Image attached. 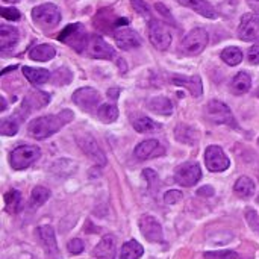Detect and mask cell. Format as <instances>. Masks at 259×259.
Masks as SVG:
<instances>
[{"label": "cell", "mask_w": 259, "mask_h": 259, "mask_svg": "<svg viewBox=\"0 0 259 259\" xmlns=\"http://www.w3.org/2000/svg\"><path fill=\"white\" fill-rule=\"evenodd\" d=\"M114 38L121 50H132L141 46V36L131 27H118L114 30Z\"/></svg>", "instance_id": "cell-15"}, {"label": "cell", "mask_w": 259, "mask_h": 259, "mask_svg": "<svg viewBox=\"0 0 259 259\" xmlns=\"http://www.w3.org/2000/svg\"><path fill=\"white\" fill-rule=\"evenodd\" d=\"M0 103H2L0 111H5V109H6V100H5V97H0Z\"/></svg>", "instance_id": "cell-47"}, {"label": "cell", "mask_w": 259, "mask_h": 259, "mask_svg": "<svg viewBox=\"0 0 259 259\" xmlns=\"http://www.w3.org/2000/svg\"><path fill=\"white\" fill-rule=\"evenodd\" d=\"M171 82L178 87L187 88L193 97H200L203 93V85H202V79L200 76H173Z\"/></svg>", "instance_id": "cell-19"}, {"label": "cell", "mask_w": 259, "mask_h": 259, "mask_svg": "<svg viewBox=\"0 0 259 259\" xmlns=\"http://www.w3.org/2000/svg\"><path fill=\"white\" fill-rule=\"evenodd\" d=\"M181 200H182V193L178 191V190H171V191L165 193V196H164V202L167 205H175V203H178Z\"/></svg>", "instance_id": "cell-39"}, {"label": "cell", "mask_w": 259, "mask_h": 259, "mask_svg": "<svg viewBox=\"0 0 259 259\" xmlns=\"http://www.w3.org/2000/svg\"><path fill=\"white\" fill-rule=\"evenodd\" d=\"M197 193H199L200 196H208V197H211V196L214 194V188H212V187H203V188H200Z\"/></svg>", "instance_id": "cell-44"}, {"label": "cell", "mask_w": 259, "mask_h": 259, "mask_svg": "<svg viewBox=\"0 0 259 259\" xmlns=\"http://www.w3.org/2000/svg\"><path fill=\"white\" fill-rule=\"evenodd\" d=\"M247 58L250 64H259V46H253L249 49Z\"/></svg>", "instance_id": "cell-42"}, {"label": "cell", "mask_w": 259, "mask_h": 259, "mask_svg": "<svg viewBox=\"0 0 259 259\" xmlns=\"http://www.w3.org/2000/svg\"><path fill=\"white\" fill-rule=\"evenodd\" d=\"M149 38H150V42L153 44V47L161 52L167 50L171 44V32H170L168 26H165L162 21H158V20H150Z\"/></svg>", "instance_id": "cell-9"}, {"label": "cell", "mask_w": 259, "mask_h": 259, "mask_svg": "<svg viewBox=\"0 0 259 259\" xmlns=\"http://www.w3.org/2000/svg\"><path fill=\"white\" fill-rule=\"evenodd\" d=\"M181 5L196 11L197 14L206 17V18H217V11L208 0H179Z\"/></svg>", "instance_id": "cell-22"}, {"label": "cell", "mask_w": 259, "mask_h": 259, "mask_svg": "<svg viewBox=\"0 0 259 259\" xmlns=\"http://www.w3.org/2000/svg\"><path fill=\"white\" fill-rule=\"evenodd\" d=\"M49 102H50V96H49L47 93L33 90V91H30V93L24 97V102H23L20 115H21L23 118H26L29 112H32V111H35V109H39V108H44Z\"/></svg>", "instance_id": "cell-16"}, {"label": "cell", "mask_w": 259, "mask_h": 259, "mask_svg": "<svg viewBox=\"0 0 259 259\" xmlns=\"http://www.w3.org/2000/svg\"><path fill=\"white\" fill-rule=\"evenodd\" d=\"M41 156V150L38 146H18L15 147L9 155V164L14 170H24L30 167L33 162H36Z\"/></svg>", "instance_id": "cell-2"}, {"label": "cell", "mask_w": 259, "mask_h": 259, "mask_svg": "<svg viewBox=\"0 0 259 259\" xmlns=\"http://www.w3.org/2000/svg\"><path fill=\"white\" fill-rule=\"evenodd\" d=\"M175 137L179 143L187 144V146H196L200 141L199 131L188 124H178L175 129Z\"/></svg>", "instance_id": "cell-21"}, {"label": "cell", "mask_w": 259, "mask_h": 259, "mask_svg": "<svg viewBox=\"0 0 259 259\" xmlns=\"http://www.w3.org/2000/svg\"><path fill=\"white\" fill-rule=\"evenodd\" d=\"M258 202H259V197H258Z\"/></svg>", "instance_id": "cell-51"}, {"label": "cell", "mask_w": 259, "mask_h": 259, "mask_svg": "<svg viewBox=\"0 0 259 259\" xmlns=\"http://www.w3.org/2000/svg\"><path fill=\"white\" fill-rule=\"evenodd\" d=\"M23 74L32 85H42V83L49 82V79H50V71L44 70V68L23 67Z\"/></svg>", "instance_id": "cell-26"}, {"label": "cell", "mask_w": 259, "mask_h": 259, "mask_svg": "<svg viewBox=\"0 0 259 259\" xmlns=\"http://www.w3.org/2000/svg\"><path fill=\"white\" fill-rule=\"evenodd\" d=\"M258 146H259V138H258Z\"/></svg>", "instance_id": "cell-50"}, {"label": "cell", "mask_w": 259, "mask_h": 259, "mask_svg": "<svg viewBox=\"0 0 259 259\" xmlns=\"http://www.w3.org/2000/svg\"><path fill=\"white\" fill-rule=\"evenodd\" d=\"M215 256H217V259H241V256L237 252H232V250L215 253Z\"/></svg>", "instance_id": "cell-43"}, {"label": "cell", "mask_w": 259, "mask_h": 259, "mask_svg": "<svg viewBox=\"0 0 259 259\" xmlns=\"http://www.w3.org/2000/svg\"><path fill=\"white\" fill-rule=\"evenodd\" d=\"M56 55V50L53 46L50 44H39L35 46L30 52H29V58L32 61H39V62H47L50 59H53Z\"/></svg>", "instance_id": "cell-27"}, {"label": "cell", "mask_w": 259, "mask_h": 259, "mask_svg": "<svg viewBox=\"0 0 259 259\" xmlns=\"http://www.w3.org/2000/svg\"><path fill=\"white\" fill-rule=\"evenodd\" d=\"M3 2H6V3H17V2H20V0H3Z\"/></svg>", "instance_id": "cell-48"}, {"label": "cell", "mask_w": 259, "mask_h": 259, "mask_svg": "<svg viewBox=\"0 0 259 259\" xmlns=\"http://www.w3.org/2000/svg\"><path fill=\"white\" fill-rule=\"evenodd\" d=\"M246 220H247V223H249V226H250V229L252 231H255V232H258L259 234V215L256 211H253V209H247L246 211Z\"/></svg>", "instance_id": "cell-37"}, {"label": "cell", "mask_w": 259, "mask_h": 259, "mask_svg": "<svg viewBox=\"0 0 259 259\" xmlns=\"http://www.w3.org/2000/svg\"><path fill=\"white\" fill-rule=\"evenodd\" d=\"M18 30L12 26L8 24H2L0 26V50L6 52L9 49H12L17 42H18Z\"/></svg>", "instance_id": "cell-23"}, {"label": "cell", "mask_w": 259, "mask_h": 259, "mask_svg": "<svg viewBox=\"0 0 259 259\" xmlns=\"http://www.w3.org/2000/svg\"><path fill=\"white\" fill-rule=\"evenodd\" d=\"M2 17L6 18V20H12V21H17L20 20V11L15 9V8H2Z\"/></svg>", "instance_id": "cell-40"}, {"label": "cell", "mask_w": 259, "mask_h": 259, "mask_svg": "<svg viewBox=\"0 0 259 259\" xmlns=\"http://www.w3.org/2000/svg\"><path fill=\"white\" fill-rule=\"evenodd\" d=\"M76 143L80 147V150L97 165H105L106 164V155L105 152L99 147L97 141L90 135V134H77L76 135Z\"/></svg>", "instance_id": "cell-7"}, {"label": "cell", "mask_w": 259, "mask_h": 259, "mask_svg": "<svg viewBox=\"0 0 259 259\" xmlns=\"http://www.w3.org/2000/svg\"><path fill=\"white\" fill-rule=\"evenodd\" d=\"M247 3L252 8V11H255V14H259V0H247Z\"/></svg>", "instance_id": "cell-45"}, {"label": "cell", "mask_w": 259, "mask_h": 259, "mask_svg": "<svg viewBox=\"0 0 259 259\" xmlns=\"http://www.w3.org/2000/svg\"><path fill=\"white\" fill-rule=\"evenodd\" d=\"M205 164L206 168L212 173H222L225 170L229 168L231 161L226 156V153L223 152V149L220 146H209L205 152Z\"/></svg>", "instance_id": "cell-10"}, {"label": "cell", "mask_w": 259, "mask_h": 259, "mask_svg": "<svg viewBox=\"0 0 259 259\" xmlns=\"http://www.w3.org/2000/svg\"><path fill=\"white\" fill-rule=\"evenodd\" d=\"M141 235L150 241V243H162L164 241V232H162V226L161 223L152 217V215H141L140 222H138Z\"/></svg>", "instance_id": "cell-13"}, {"label": "cell", "mask_w": 259, "mask_h": 259, "mask_svg": "<svg viewBox=\"0 0 259 259\" xmlns=\"http://www.w3.org/2000/svg\"><path fill=\"white\" fill-rule=\"evenodd\" d=\"M118 93H120V91H118L117 88H115V90H109V91H108V96H109V97H112V99L115 100V99L118 97Z\"/></svg>", "instance_id": "cell-46"}, {"label": "cell", "mask_w": 259, "mask_h": 259, "mask_svg": "<svg viewBox=\"0 0 259 259\" xmlns=\"http://www.w3.org/2000/svg\"><path fill=\"white\" fill-rule=\"evenodd\" d=\"M74 118V114L70 109H62L59 114L55 115H44L32 120L27 126V132L35 140H46L62 129Z\"/></svg>", "instance_id": "cell-1"}, {"label": "cell", "mask_w": 259, "mask_h": 259, "mask_svg": "<svg viewBox=\"0 0 259 259\" xmlns=\"http://www.w3.org/2000/svg\"><path fill=\"white\" fill-rule=\"evenodd\" d=\"M21 194L17 190H11L5 194V206L9 214H17L21 209Z\"/></svg>", "instance_id": "cell-32"}, {"label": "cell", "mask_w": 259, "mask_h": 259, "mask_svg": "<svg viewBox=\"0 0 259 259\" xmlns=\"http://www.w3.org/2000/svg\"><path fill=\"white\" fill-rule=\"evenodd\" d=\"M94 259H114L115 258V238L112 235H105L100 243L93 250Z\"/></svg>", "instance_id": "cell-20"}, {"label": "cell", "mask_w": 259, "mask_h": 259, "mask_svg": "<svg viewBox=\"0 0 259 259\" xmlns=\"http://www.w3.org/2000/svg\"><path fill=\"white\" fill-rule=\"evenodd\" d=\"M83 53L94 59H112L115 55L114 49L99 35H90V39Z\"/></svg>", "instance_id": "cell-11"}, {"label": "cell", "mask_w": 259, "mask_h": 259, "mask_svg": "<svg viewBox=\"0 0 259 259\" xmlns=\"http://www.w3.org/2000/svg\"><path fill=\"white\" fill-rule=\"evenodd\" d=\"M147 108L159 115H171L173 112V103L170 102L168 97H164V96L152 97L147 102Z\"/></svg>", "instance_id": "cell-24"}, {"label": "cell", "mask_w": 259, "mask_h": 259, "mask_svg": "<svg viewBox=\"0 0 259 259\" xmlns=\"http://www.w3.org/2000/svg\"><path fill=\"white\" fill-rule=\"evenodd\" d=\"M144 253L143 246L137 240H131L123 244L121 252H120V259H140Z\"/></svg>", "instance_id": "cell-30"}, {"label": "cell", "mask_w": 259, "mask_h": 259, "mask_svg": "<svg viewBox=\"0 0 259 259\" xmlns=\"http://www.w3.org/2000/svg\"><path fill=\"white\" fill-rule=\"evenodd\" d=\"M222 59L228 65H238L243 61V52L238 47H226L222 52Z\"/></svg>", "instance_id": "cell-34"}, {"label": "cell", "mask_w": 259, "mask_h": 259, "mask_svg": "<svg viewBox=\"0 0 259 259\" xmlns=\"http://www.w3.org/2000/svg\"><path fill=\"white\" fill-rule=\"evenodd\" d=\"M20 118H23L20 114L18 115H11L2 120L0 123V134L5 137H12L18 132L20 127Z\"/></svg>", "instance_id": "cell-31"}, {"label": "cell", "mask_w": 259, "mask_h": 259, "mask_svg": "<svg viewBox=\"0 0 259 259\" xmlns=\"http://www.w3.org/2000/svg\"><path fill=\"white\" fill-rule=\"evenodd\" d=\"M255 182L247 178V176H241L237 182H235V187H234V191L237 196L243 197V199H249L255 194Z\"/></svg>", "instance_id": "cell-28"}, {"label": "cell", "mask_w": 259, "mask_h": 259, "mask_svg": "<svg viewBox=\"0 0 259 259\" xmlns=\"http://www.w3.org/2000/svg\"><path fill=\"white\" fill-rule=\"evenodd\" d=\"M256 96H258V97H259V88H258V91H256Z\"/></svg>", "instance_id": "cell-49"}, {"label": "cell", "mask_w": 259, "mask_h": 259, "mask_svg": "<svg viewBox=\"0 0 259 259\" xmlns=\"http://www.w3.org/2000/svg\"><path fill=\"white\" fill-rule=\"evenodd\" d=\"M97 117L103 123H114L118 117V109L114 103H105L97 109Z\"/></svg>", "instance_id": "cell-33"}, {"label": "cell", "mask_w": 259, "mask_h": 259, "mask_svg": "<svg viewBox=\"0 0 259 259\" xmlns=\"http://www.w3.org/2000/svg\"><path fill=\"white\" fill-rule=\"evenodd\" d=\"M164 153H165V149L161 146L158 140H146L135 147V156L140 161L153 159V158L162 156Z\"/></svg>", "instance_id": "cell-17"}, {"label": "cell", "mask_w": 259, "mask_h": 259, "mask_svg": "<svg viewBox=\"0 0 259 259\" xmlns=\"http://www.w3.org/2000/svg\"><path fill=\"white\" fill-rule=\"evenodd\" d=\"M131 3H132V8H134L141 17H144V18H150V17H152L150 9H149V6L146 5L144 0H131Z\"/></svg>", "instance_id": "cell-36"}, {"label": "cell", "mask_w": 259, "mask_h": 259, "mask_svg": "<svg viewBox=\"0 0 259 259\" xmlns=\"http://www.w3.org/2000/svg\"><path fill=\"white\" fill-rule=\"evenodd\" d=\"M132 126L137 132L140 134H146V132H150V131H155V129H159L161 126L158 123H155L152 118L146 117V115H141V114H137L132 117Z\"/></svg>", "instance_id": "cell-29"}, {"label": "cell", "mask_w": 259, "mask_h": 259, "mask_svg": "<svg viewBox=\"0 0 259 259\" xmlns=\"http://www.w3.org/2000/svg\"><path fill=\"white\" fill-rule=\"evenodd\" d=\"M208 41H209L208 32L203 27H196L190 30L182 39V50L187 55H199L206 49Z\"/></svg>", "instance_id": "cell-6"}, {"label": "cell", "mask_w": 259, "mask_h": 259, "mask_svg": "<svg viewBox=\"0 0 259 259\" xmlns=\"http://www.w3.org/2000/svg\"><path fill=\"white\" fill-rule=\"evenodd\" d=\"M49 197H50V191L46 187H41V185L35 187L32 190V194H30V205L38 208V206L44 205L49 200Z\"/></svg>", "instance_id": "cell-35"}, {"label": "cell", "mask_w": 259, "mask_h": 259, "mask_svg": "<svg viewBox=\"0 0 259 259\" xmlns=\"http://www.w3.org/2000/svg\"><path fill=\"white\" fill-rule=\"evenodd\" d=\"M58 39L62 41L64 44L70 46L76 52L83 53L85 49H87V44H88L90 36L87 35V32H85V29H83V26L80 23H73V24H68L59 33Z\"/></svg>", "instance_id": "cell-3"}, {"label": "cell", "mask_w": 259, "mask_h": 259, "mask_svg": "<svg viewBox=\"0 0 259 259\" xmlns=\"http://www.w3.org/2000/svg\"><path fill=\"white\" fill-rule=\"evenodd\" d=\"M238 36L243 41L259 39V17L256 14H246L238 26Z\"/></svg>", "instance_id": "cell-14"}, {"label": "cell", "mask_w": 259, "mask_h": 259, "mask_svg": "<svg viewBox=\"0 0 259 259\" xmlns=\"http://www.w3.org/2000/svg\"><path fill=\"white\" fill-rule=\"evenodd\" d=\"M205 114H206V118L209 121H212L214 124H226V126H232V127L237 126L235 117H234L231 108L220 100H211L205 108Z\"/></svg>", "instance_id": "cell-5"}, {"label": "cell", "mask_w": 259, "mask_h": 259, "mask_svg": "<svg viewBox=\"0 0 259 259\" xmlns=\"http://www.w3.org/2000/svg\"><path fill=\"white\" fill-rule=\"evenodd\" d=\"M33 21L42 29H52L61 21V11L53 3H42L32 9Z\"/></svg>", "instance_id": "cell-4"}, {"label": "cell", "mask_w": 259, "mask_h": 259, "mask_svg": "<svg viewBox=\"0 0 259 259\" xmlns=\"http://www.w3.org/2000/svg\"><path fill=\"white\" fill-rule=\"evenodd\" d=\"M67 249H68V252H70V253H73V255H79V253H82V252H83L85 246H83L82 240H79V238H73V240L67 244Z\"/></svg>", "instance_id": "cell-38"}, {"label": "cell", "mask_w": 259, "mask_h": 259, "mask_svg": "<svg viewBox=\"0 0 259 259\" xmlns=\"http://www.w3.org/2000/svg\"><path fill=\"white\" fill-rule=\"evenodd\" d=\"M36 235H38V240L41 241L47 256L50 258H58L59 252H58V244H56V238H55V231L52 226H39L36 229Z\"/></svg>", "instance_id": "cell-18"}, {"label": "cell", "mask_w": 259, "mask_h": 259, "mask_svg": "<svg viewBox=\"0 0 259 259\" xmlns=\"http://www.w3.org/2000/svg\"><path fill=\"white\" fill-rule=\"evenodd\" d=\"M250 87H252V77L246 71H240L231 82V91L235 96L246 94L250 90Z\"/></svg>", "instance_id": "cell-25"}, {"label": "cell", "mask_w": 259, "mask_h": 259, "mask_svg": "<svg viewBox=\"0 0 259 259\" xmlns=\"http://www.w3.org/2000/svg\"><path fill=\"white\" fill-rule=\"evenodd\" d=\"M143 176L146 178V181H147V184H149V187L150 188H153V185H158L159 187V178H158V175L152 170V168H146L144 171H143Z\"/></svg>", "instance_id": "cell-41"}, {"label": "cell", "mask_w": 259, "mask_h": 259, "mask_svg": "<svg viewBox=\"0 0 259 259\" xmlns=\"http://www.w3.org/2000/svg\"><path fill=\"white\" fill-rule=\"evenodd\" d=\"M73 102L83 111V112H94L96 109H99L102 97L99 94L97 90L85 87V88H79L77 91L73 93L71 96Z\"/></svg>", "instance_id": "cell-8"}, {"label": "cell", "mask_w": 259, "mask_h": 259, "mask_svg": "<svg viewBox=\"0 0 259 259\" xmlns=\"http://www.w3.org/2000/svg\"><path fill=\"white\" fill-rule=\"evenodd\" d=\"M202 178V170L197 162H185L178 167L175 173V181L182 187H194Z\"/></svg>", "instance_id": "cell-12"}]
</instances>
